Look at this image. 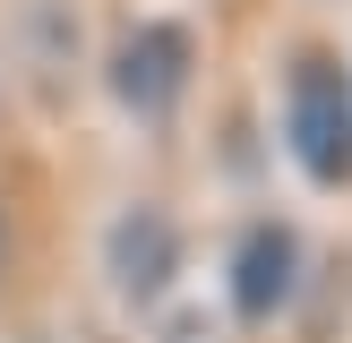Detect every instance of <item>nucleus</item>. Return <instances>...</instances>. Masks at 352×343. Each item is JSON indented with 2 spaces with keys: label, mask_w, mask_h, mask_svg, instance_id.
<instances>
[{
  "label": "nucleus",
  "mask_w": 352,
  "mask_h": 343,
  "mask_svg": "<svg viewBox=\"0 0 352 343\" xmlns=\"http://www.w3.org/2000/svg\"><path fill=\"white\" fill-rule=\"evenodd\" d=\"M275 137L309 189H352V60L318 34L284 51L275 69Z\"/></svg>",
  "instance_id": "f257e3e1"
},
{
  "label": "nucleus",
  "mask_w": 352,
  "mask_h": 343,
  "mask_svg": "<svg viewBox=\"0 0 352 343\" xmlns=\"http://www.w3.org/2000/svg\"><path fill=\"white\" fill-rule=\"evenodd\" d=\"M189 86H198V26L172 9L155 17H129V26L112 34V51H103V95L120 103L129 120H172L189 103Z\"/></svg>",
  "instance_id": "f03ea898"
},
{
  "label": "nucleus",
  "mask_w": 352,
  "mask_h": 343,
  "mask_svg": "<svg viewBox=\"0 0 352 343\" xmlns=\"http://www.w3.org/2000/svg\"><path fill=\"white\" fill-rule=\"evenodd\" d=\"M301 266H309V249H301V232H292L284 215L241 223L232 249H223V300H232V318H241V326L284 318L292 292H301Z\"/></svg>",
  "instance_id": "7ed1b4c3"
},
{
  "label": "nucleus",
  "mask_w": 352,
  "mask_h": 343,
  "mask_svg": "<svg viewBox=\"0 0 352 343\" xmlns=\"http://www.w3.org/2000/svg\"><path fill=\"white\" fill-rule=\"evenodd\" d=\"M103 274L120 283V300H155L181 274V215L172 206H120L103 223Z\"/></svg>",
  "instance_id": "20e7f679"
},
{
  "label": "nucleus",
  "mask_w": 352,
  "mask_h": 343,
  "mask_svg": "<svg viewBox=\"0 0 352 343\" xmlns=\"http://www.w3.org/2000/svg\"><path fill=\"white\" fill-rule=\"evenodd\" d=\"M0 266H9V206H0Z\"/></svg>",
  "instance_id": "39448f33"
}]
</instances>
